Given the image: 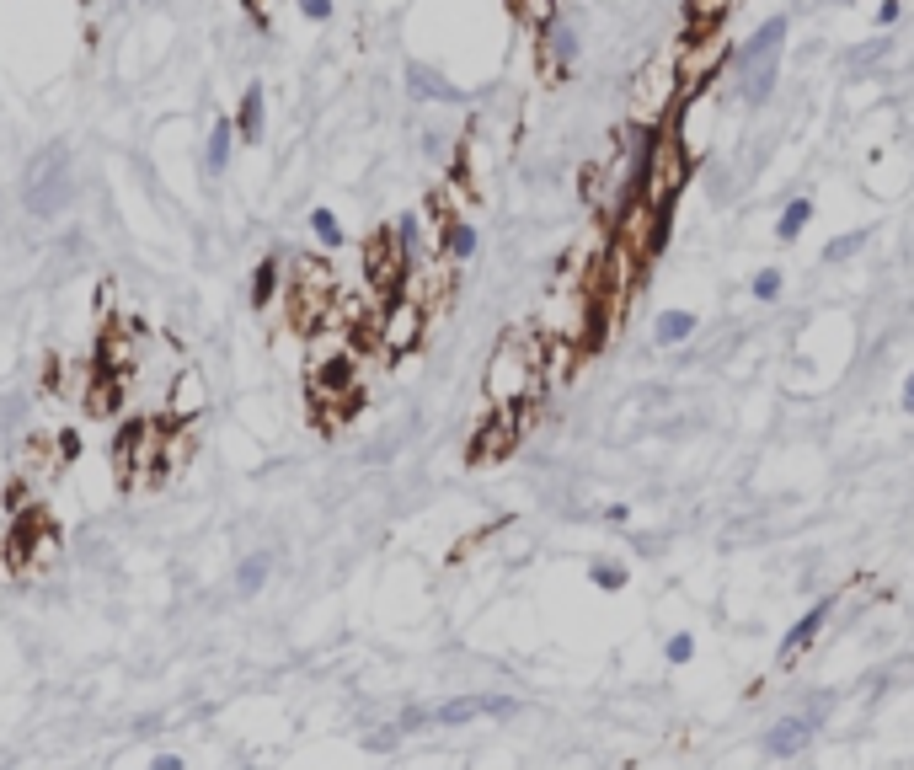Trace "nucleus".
I'll return each mask as SVG.
<instances>
[{"mask_svg": "<svg viewBox=\"0 0 914 770\" xmlns=\"http://www.w3.org/2000/svg\"><path fill=\"white\" fill-rule=\"evenodd\" d=\"M540 391H546V332H508L487 359L492 407H530Z\"/></svg>", "mask_w": 914, "mask_h": 770, "instance_id": "obj_1", "label": "nucleus"}, {"mask_svg": "<svg viewBox=\"0 0 914 770\" xmlns=\"http://www.w3.org/2000/svg\"><path fill=\"white\" fill-rule=\"evenodd\" d=\"M75 193H81V182H75V156L70 145H43L33 161L22 166V209L33 214V220H59Z\"/></svg>", "mask_w": 914, "mask_h": 770, "instance_id": "obj_2", "label": "nucleus"}, {"mask_svg": "<svg viewBox=\"0 0 914 770\" xmlns=\"http://www.w3.org/2000/svg\"><path fill=\"white\" fill-rule=\"evenodd\" d=\"M685 97V81H679V49H663L642 65V75L631 81V123L653 129L663 123V113Z\"/></svg>", "mask_w": 914, "mask_h": 770, "instance_id": "obj_3", "label": "nucleus"}, {"mask_svg": "<svg viewBox=\"0 0 914 770\" xmlns=\"http://www.w3.org/2000/svg\"><path fill=\"white\" fill-rule=\"evenodd\" d=\"M428 332V305L407 295V289H396V295H385V305L375 311V343L380 353H412L423 343Z\"/></svg>", "mask_w": 914, "mask_h": 770, "instance_id": "obj_4", "label": "nucleus"}, {"mask_svg": "<svg viewBox=\"0 0 914 770\" xmlns=\"http://www.w3.org/2000/svg\"><path fill=\"white\" fill-rule=\"evenodd\" d=\"M535 54H540V75H546L551 86L572 75V65H578V27L567 22V11H556L535 33Z\"/></svg>", "mask_w": 914, "mask_h": 770, "instance_id": "obj_5", "label": "nucleus"}, {"mask_svg": "<svg viewBox=\"0 0 914 770\" xmlns=\"http://www.w3.org/2000/svg\"><path fill=\"white\" fill-rule=\"evenodd\" d=\"M209 412V380L198 369H177L172 385H166V402H161V418L177 423V428H193L198 418Z\"/></svg>", "mask_w": 914, "mask_h": 770, "instance_id": "obj_6", "label": "nucleus"}, {"mask_svg": "<svg viewBox=\"0 0 914 770\" xmlns=\"http://www.w3.org/2000/svg\"><path fill=\"white\" fill-rule=\"evenodd\" d=\"M519 701L514 696H487V690H476V696H455V701H439L428 706V722L433 728H466L476 717H514Z\"/></svg>", "mask_w": 914, "mask_h": 770, "instance_id": "obj_7", "label": "nucleus"}, {"mask_svg": "<svg viewBox=\"0 0 914 770\" xmlns=\"http://www.w3.org/2000/svg\"><path fill=\"white\" fill-rule=\"evenodd\" d=\"M364 279L375 284V295L385 300V295H396L401 284H407V263H401V252H396V236L391 230H375V236L364 241Z\"/></svg>", "mask_w": 914, "mask_h": 770, "instance_id": "obj_8", "label": "nucleus"}, {"mask_svg": "<svg viewBox=\"0 0 914 770\" xmlns=\"http://www.w3.org/2000/svg\"><path fill=\"white\" fill-rule=\"evenodd\" d=\"M781 49H786V17H770L759 33L743 43V49H733V75H743V70H759V65H776L781 59Z\"/></svg>", "mask_w": 914, "mask_h": 770, "instance_id": "obj_9", "label": "nucleus"}, {"mask_svg": "<svg viewBox=\"0 0 914 770\" xmlns=\"http://www.w3.org/2000/svg\"><path fill=\"white\" fill-rule=\"evenodd\" d=\"M476 246H482V236H476V225L466 220V214H449V220L433 230V252L444 257V263H455V268H466L471 257H476Z\"/></svg>", "mask_w": 914, "mask_h": 770, "instance_id": "obj_10", "label": "nucleus"}, {"mask_svg": "<svg viewBox=\"0 0 914 770\" xmlns=\"http://www.w3.org/2000/svg\"><path fill=\"white\" fill-rule=\"evenodd\" d=\"M230 123H236V140L241 145H262L268 140V91H262L257 81L241 91L236 113H230Z\"/></svg>", "mask_w": 914, "mask_h": 770, "instance_id": "obj_11", "label": "nucleus"}, {"mask_svg": "<svg viewBox=\"0 0 914 770\" xmlns=\"http://www.w3.org/2000/svg\"><path fill=\"white\" fill-rule=\"evenodd\" d=\"M519 434V407H492V418L476 428V444H471V460H492L503 455Z\"/></svg>", "mask_w": 914, "mask_h": 770, "instance_id": "obj_12", "label": "nucleus"}, {"mask_svg": "<svg viewBox=\"0 0 914 770\" xmlns=\"http://www.w3.org/2000/svg\"><path fill=\"white\" fill-rule=\"evenodd\" d=\"M401 81H407V97H417V102H455V107L466 102V91H460L455 81H444L433 65H417V59L401 70Z\"/></svg>", "mask_w": 914, "mask_h": 770, "instance_id": "obj_13", "label": "nucleus"}, {"mask_svg": "<svg viewBox=\"0 0 914 770\" xmlns=\"http://www.w3.org/2000/svg\"><path fill=\"white\" fill-rule=\"evenodd\" d=\"M813 728H818L813 717H781V722H770V733H765V754H770V760H792V754L813 738Z\"/></svg>", "mask_w": 914, "mask_h": 770, "instance_id": "obj_14", "label": "nucleus"}, {"mask_svg": "<svg viewBox=\"0 0 914 770\" xmlns=\"http://www.w3.org/2000/svg\"><path fill=\"white\" fill-rule=\"evenodd\" d=\"M829 610H834V599H818V605H813L808 615H802V621H797L792 631H786V642H781V664H797V658L813 648V637H818V631H824Z\"/></svg>", "mask_w": 914, "mask_h": 770, "instance_id": "obj_15", "label": "nucleus"}, {"mask_svg": "<svg viewBox=\"0 0 914 770\" xmlns=\"http://www.w3.org/2000/svg\"><path fill=\"white\" fill-rule=\"evenodd\" d=\"M284 284H289V263L284 257H262V263L252 268V305L257 311H273L278 295H284Z\"/></svg>", "mask_w": 914, "mask_h": 770, "instance_id": "obj_16", "label": "nucleus"}, {"mask_svg": "<svg viewBox=\"0 0 914 770\" xmlns=\"http://www.w3.org/2000/svg\"><path fill=\"white\" fill-rule=\"evenodd\" d=\"M391 236H396V252H401V263H407V268H417L423 257H433L423 214H401V220L391 225Z\"/></svg>", "mask_w": 914, "mask_h": 770, "instance_id": "obj_17", "label": "nucleus"}, {"mask_svg": "<svg viewBox=\"0 0 914 770\" xmlns=\"http://www.w3.org/2000/svg\"><path fill=\"white\" fill-rule=\"evenodd\" d=\"M230 156H236V123L214 118L209 123V140H204V172L209 177H225L230 172Z\"/></svg>", "mask_w": 914, "mask_h": 770, "instance_id": "obj_18", "label": "nucleus"}, {"mask_svg": "<svg viewBox=\"0 0 914 770\" xmlns=\"http://www.w3.org/2000/svg\"><path fill=\"white\" fill-rule=\"evenodd\" d=\"M695 327H701V316H695V311H658L653 343L658 348H679V343H690V337H695Z\"/></svg>", "mask_w": 914, "mask_h": 770, "instance_id": "obj_19", "label": "nucleus"}, {"mask_svg": "<svg viewBox=\"0 0 914 770\" xmlns=\"http://www.w3.org/2000/svg\"><path fill=\"white\" fill-rule=\"evenodd\" d=\"M91 380H97V359H86V364H59V369H54V391L65 396V402H75V407L86 402Z\"/></svg>", "mask_w": 914, "mask_h": 770, "instance_id": "obj_20", "label": "nucleus"}, {"mask_svg": "<svg viewBox=\"0 0 914 770\" xmlns=\"http://www.w3.org/2000/svg\"><path fill=\"white\" fill-rule=\"evenodd\" d=\"M268 573H273V557H268V551H252V557H241V567H236V594H241V599L262 594V589H268Z\"/></svg>", "mask_w": 914, "mask_h": 770, "instance_id": "obj_21", "label": "nucleus"}, {"mask_svg": "<svg viewBox=\"0 0 914 770\" xmlns=\"http://www.w3.org/2000/svg\"><path fill=\"white\" fill-rule=\"evenodd\" d=\"M722 11H727V0H685V33L690 38L711 33V27L722 22Z\"/></svg>", "mask_w": 914, "mask_h": 770, "instance_id": "obj_22", "label": "nucleus"}, {"mask_svg": "<svg viewBox=\"0 0 914 770\" xmlns=\"http://www.w3.org/2000/svg\"><path fill=\"white\" fill-rule=\"evenodd\" d=\"M808 220H813V198H792V204L781 209V220H776V236L781 241H797L802 230H808Z\"/></svg>", "mask_w": 914, "mask_h": 770, "instance_id": "obj_23", "label": "nucleus"}, {"mask_svg": "<svg viewBox=\"0 0 914 770\" xmlns=\"http://www.w3.org/2000/svg\"><path fill=\"white\" fill-rule=\"evenodd\" d=\"M311 236L327 246V252H337V246H343V225H337L332 209H311Z\"/></svg>", "mask_w": 914, "mask_h": 770, "instance_id": "obj_24", "label": "nucleus"}, {"mask_svg": "<svg viewBox=\"0 0 914 770\" xmlns=\"http://www.w3.org/2000/svg\"><path fill=\"white\" fill-rule=\"evenodd\" d=\"M866 241H872V230H850V236H834V241L824 246V263H850V257H856Z\"/></svg>", "mask_w": 914, "mask_h": 770, "instance_id": "obj_25", "label": "nucleus"}, {"mask_svg": "<svg viewBox=\"0 0 914 770\" xmlns=\"http://www.w3.org/2000/svg\"><path fill=\"white\" fill-rule=\"evenodd\" d=\"M588 583L604 589V594H615V589H626V567L621 562H594L588 567Z\"/></svg>", "mask_w": 914, "mask_h": 770, "instance_id": "obj_26", "label": "nucleus"}, {"mask_svg": "<svg viewBox=\"0 0 914 770\" xmlns=\"http://www.w3.org/2000/svg\"><path fill=\"white\" fill-rule=\"evenodd\" d=\"M754 300H759V305L781 300V268H759V273H754Z\"/></svg>", "mask_w": 914, "mask_h": 770, "instance_id": "obj_27", "label": "nucleus"}, {"mask_svg": "<svg viewBox=\"0 0 914 770\" xmlns=\"http://www.w3.org/2000/svg\"><path fill=\"white\" fill-rule=\"evenodd\" d=\"M663 658H669V664H690V658H695V637H690V631H674Z\"/></svg>", "mask_w": 914, "mask_h": 770, "instance_id": "obj_28", "label": "nucleus"}, {"mask_svg": "<svg viewBox=\"0 0 914 770\" xmlns=\"http://www.w3.org/2000/svg\"><path fill=\"white\" fill-rule=\"evenodd\" d=\"M294 6H300V17H305V22H327L337 0H294Z\"/></svg>", "mask_w": 914, "mask_h": 770, "instance_id": "obj_29", "label": "nucleus"}, {"mask_svg": "<svg viewBox=\"0 0 914 770\" xmlns=\"http://www.w3.org/2000/svg\"><path fill=\"white\" fill-rule=\"evenodd\" d=\"M898 11H904V0H882V6H877V27H893Z\"/></svg>", "mask_w": 914, "mask_h": 770, "instance_id": "obj_30", "label": "nucleus"}, {"mask_svg": "<svg viewBox=\"0 0 914 770\" xmlns=\"http://www.w3.org/2000/svg\"><path fill=\"white\" fill-rule=\"evenodd\" d=\"M150 770H182V754H150Z\"/></svg>", "mask_w": 914, "mask_h": 770, "instance_id": "obj_31", "label": "nucleus"}, {"mask_svg": "<svg viewBox=\"0 0 914 770\" xmlns=\"http://www.w3.org/2000/svg\"><path fill=\"white\" fill-rule=\"evenodd\" d=\"M604 519H610V525H626V519H631V508H626V503H615V508H604Z\"/></svg>", "mask_w": 914, "mask_h": 770, "instance_id": "obj_32", "label": "nucleus"}, {"mask_svg": "<svg viewBox=\"0 0 914 770\" xmlns=\"http://www.w3.org/2000/svg\"><path fill=\"white\" fill-rule=\"evenodd\" d=\"M904 412H914V375L904 380Z\"/></svg>", "mask_w": 914, "mask_h": 770, "instance_id": "obj_33", "label": "nucleus"}]
</instances>
